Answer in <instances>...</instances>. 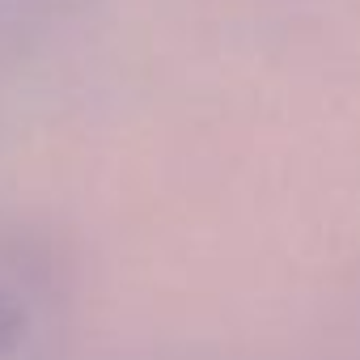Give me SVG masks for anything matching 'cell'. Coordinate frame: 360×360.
<instances>
[{
    "mask_svg": "<svg viewBox=\"0 0 360 360\" xmlns=\"http://www.w3.org/2000/svg\"><path fill=\"white\" fill-rule=\"evenodd\" d=\"M18 330H22V314H18V305L5 292H0V352L18 339Z\"/></svg>",
    "mask_w": 360,
    "mask_h": 360,
    "instance_id": "cell-1",
    "label": "cell"
}]
</instances>
